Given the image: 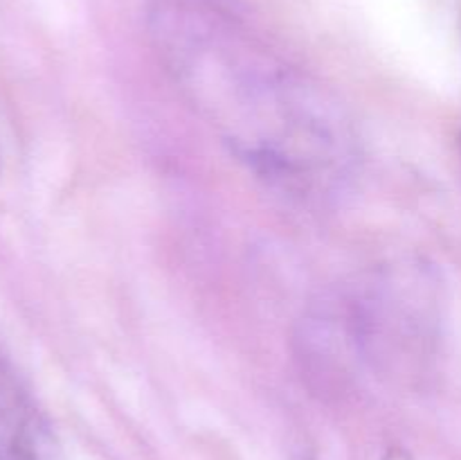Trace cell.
<instances>
[{
    "instance_id": "1",
    "label": "cell",
    "mask_w": 461,
    "mask_h": 460,
    "mask_svg": "<svg viewBox=\"0 0 461 460\" xmlns=\"http://www.w3.org/2000/svg\"><path fill=\"white\" fill-rule=\"evenodd\" d=\"M153 30L196 106L259 174L311 189L342 170L340 113L228 14L207 0H156Z\"/></svg>"
},
{
    "instance_id": "2",
    "label": "cell",
    "mask_w": 461,
    "mask_h": 460,
    "mask_svg": "<svg viewBox=\"0 0 461 460\" xmlns=\"http://www.w3.org/2000/svg\"><path fill=\"white\" fill-rule=\"evenodd\" d=\"M383 460H414V458L403 449H390L385 455H383Z\"/></svg>"
}]
</instances>
